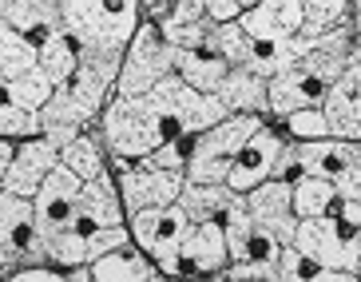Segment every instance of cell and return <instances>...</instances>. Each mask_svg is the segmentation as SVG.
Here are the masks:
<instances>
[{
    "instance_id": "6da1fadb",
    "label": "cell",
    "mask_w": 361,
    "mask_h": 282,
    "mask_svg": "<svg viewBox=\"0 0 361 282\" xmlns=\"http://www.w3.org/2000/svg\"><path fill=\"white\" fill-rule=\"evenodd\" d=\"M99 136H104V147L111 151L116 159H147L151 151H159L163 143H175L179 127L163 119L159 107L151 104L147 95L139 100H111L104 107V119H99Z\"/></svg>"
},
{
    "instance_id": "7a4b0ae2",
    "label": "cell",
    "mask_w": 361,
    "mask_h": 282,
    "mask_svg": "<svg viewBox=\"0 0 361 282\" xmlns=\"http://www.w3.org/2000/svg\"><path fill=\"white\" fill-rule=\"evenodd\" d=\"M60 28L80 44V52L123 56L139 28V4H104V0H64Z\"/></svg>"
},
{
    "instance_id": "3957f363",
    "label": "cell",
    "mask_w": 361,
    "mask_h": 282,
    "mask_svg": "<svg viewBox=\"0 0 361 282\" xmlns=\"http://www.w3.org/2000/svg\"><path fill=\"white\" fill-rule=\"evenodd\" d=\"M262 127L266 124L258 115H231L223 124H214L211 131L195 136L191 151H187L183 179H187V183H199V187H223L226 175H231L234 155H238Z\"/></svg>"
},
{
    "instance_id": "277c9868",
    "label": "cell",
    "mask_w": 361,
    "mask_h": 282,
    "mask_svg": "<svg viewBox=\"0 0 361 282\" xmlns=\"http://www.w3.org/2000/svg\"><path fill=\"white\" fill-rule=\"evenodd\" d=\"M290 247H298L322 271H345L361 278V230L350 227L345 219H338V215L302 219Z\"/></svg>"
},
{
    "instance_id": "5b68a950",
    "label": "cell",
    "mask_w": 361,
    "mask_h": 282,
    "mask_svg": "<svg viewBox=\"0 0 361 282\" xmlns=\"http://www.w3.org/2000/svg\"><path fill=\"white\" fill-rule=\"evenodd\" d=\"M175 60H179V52L163 44L159 28L155 24H139L128 44V52H123V64H119V80H116L119 100L147 95L159 80H167L175 72Z\"/></svg>"
},
{
    "instance_id": "8992f818",
    "label": "cell",
    "mask_w": 361,
    "mask_h": 282,
    "mask_svg": "<svg viewBox=\"0 0 361 282\" xmlns=\"http://www.w3.org/2000/svg\"><path fill=\"white\" fill-rule=\"evenodd\" d=\"M147 100L159 107L163 119H171V124L179 127V136H202V131H211L214 124L231 119V112H226L214 95H199L195 88L183 84L175 72L151 88Z\"/></svg>"
},
{
    "instance_id": "52a82bcc",
    "label": "cell",
    "mask_w": 361,
    "mask_h": 282,
    "mask_svg": "<svg viewBox=\"0 0 361 282\" xmlns=\"http://www.w3.org/2000/svg\"><path fill=\"white\" fill-rule=\"evenodd\" d=\"M187 215L175 207H159V211H139L131 215V242L135 251L143 254L147 262H155L163 274L175 278V262H179V242L187 235Z\"/></svg>"
},
{
    "instance_id": "ba28073f",
    "label": "cell",
    "mask_w": 361,
    "mask_h": 282,
    "mask_svg": "<svg viewBox=\"0 0 361 282\" xmlns=\"http://www.w3.org/2000/svg\"><path fill=\"white\" fill-rule=\"evenodd\" d=\"M80 191H84V183H80L68 168H56L52 175L44 179V187L36 191V199H32V207H36V239L48 242V239H56V235L72 230L75 207H80Z\"/></svg>"
},
{
    "instance_id": "9c48e42d",
    "label": "cell",
    "mask_w": 361,
    "mask_h": 282,
    "mask_svg": "<svg viewBox=\"0 0 361 282\" xmlns=\"http://www.w3.org/2000/svg\"><path fill=\"white\" fill-rule=\"evenodd\" d=\"M183 175H171V171H151V168H123L119 175V203H123V215H139V211H159V207H175L183 195Z\"/></svg>"
},
{
    "instance_id": "30bf717a",
    "label": "cell",
    "mask_w": 361,
    "mask_h": 282,
    "mask_svg": "<svg viewBox=\"0 0 361 282\" xmlns=\"http://www.w3.org/2000/svg\"><path fill=\"white\" fill-rule=\"evenodd\" d=\"M282 136H274L270 127H262L250 143L234 155V163H231V175H226V183L223 187L231 191V195H250L255 187H262V183H270L274 179V168H278V155H282Z\"/></svg>"
},
{
    "instance_id": "8fae6325",
    "label": "cell",
    "mask_w": 361,
    "mask_h": 282,
    "mask_svg": "<svg viewBox=\"0 0 361 282\" xmlns=\"http://www.w3.org/2000/svg\"><path fill=\"white\" fill-rule=\"evenodd\" d=\"M60 168V151H56L48 139H24L16 151H12V163H8V175L0 183V191H8L16 199H28L32 203L36 191L44 187V179Z\"/></svg>"
},
{
    "instance_id": "7c38bea8",
    "label": "cell",
    "mask_w": 361,
    "mask_h": 282,
    "mask_svg": "<svg viewBox=\"0 0 361 282\" xmlns=\"http://www.w3.org/2000/svg\"><path fill=\"white\" fill-rule=\"evenodd\" d=\"M231 266L226 254V235L223 223H191L179 242V262H175V278H191V274H214Z\"/></svg>"
},
{
    "instance_id": "4fadbf2b",
    "label": "cell",
    "mask_w": 361,
    "mask_h": 282,
    "mask_svg": "<svg viewBox=\"0 0 361 282\" xmlns=\"http://www.w3.org/2000/svg\"><path fill=\"white\" fill-rule=\"evenodd\" d=\"M243 207H246V215H250L262 230H270L282 247L294 242L298 219H294V207H290V183L270 179L262 187H255L250 195H243Z\"/></svg>"
},
{
    "instance_id": "5bb4252c",
    "label": "cell",
    "mask_w": 361,
    "mask_h": 282,
    "mask_svg": "<svg viewBox=\"0 0 361 282\" xmlns=\"http://www.w3.org/2000/svg\"><path fill=\"white\" fill-rule=\"evenodd\" d=\"M123 227V203H119V187L107 179V171L80 191V207H75V235H96V230H116Z\"/></svg>"
},
{
    "instance_id": "9a60e30c",
    "label": "cell",
    "mask_w": 361,
    "mask_h": 282,
    "mask_svg": "<svg viewBox=\"0 0 361 282\" xmlns=\"http://www.w3.org/2000/svg\"><path fill=\"white\" fill-rule=\"evenodd\" d=\"M326 95H329V88L322 84V80H314L310 72H302V68L266 80V107H270V115H278V119H286V115H294V112L322 107Z\"/></svg>"
},
{
    "instance_id": "2e32d148",
    "label": "cell",
    "mask_w": 361,
    "mask_h": 282,
    "mask_svg": "<svg viewBox=\"0 0 361 282\" xmlns=\"http://www.w3.org/2000/svg\"><path fill=\"white\" fill-rule=\"evenodd\" d=\"M246 40H294L302 36V0H262L243 12Z\"/></svg>"
},
{
    "instance_id": "e0dca14e",
    "label": "cell",
    "mask_w": 361,
    "mask_h": 282,
    "mask_svg": "<svg viewBox=\"0 0 361 282\" xmlns=\"http://www.w3.org/2000/svg\"><path fill=\"white\" fill-rule=\"evenodd\" d=\"M350 60H353V24H341V28H334V32H326V36L306 44L302 72H310L314 80L334 88L341 80V72L350 68Z\"/></svg>"
},
{
    "instance_id": "ac0fdd59",
    "label": "cell",
    "mask_w": 361,
    "mask_h": 282,
    "mask_svg": "<svg viewBox=\"0 0 361 282\" xmlns=\"http://www.w3.org/2000/svg\"><path fill=\"white\" fill-rule=\"evenodd\" d=\"M32 239H36V207L28 199L0 191V266L28 259Z\"/></svg>"
},
{
    "instance_id": "d6986e66",
    "label": "cell",
    "mask_w": 361,
    "mask_h": 282,
    "mask_svg": "<svg viewBox=\"0 0 361 282\" xmlns=\"http://www.w3.org/2000/svg\"><path fill=\"white\" fill-rule=\"evenodd\" d=\"M298 163V175H314L338 183L345 171L353 168V159L361 155V143H345V139H314V143L290 147Z\"/></svg>"
},
{
    "instance_id": "ffe728a7",
    "label": "cell",
    "mask_w": 361,
    "mask_h": 282,
    "mask_svg": "<svg viewBox=\"0 0 361 282\" xmlns=\"http://www.w3.org/2000/svg\"><path fill=\"white\" fill-rule=\"evenodd\" d=\"M0 24H8L32 48H40L52 32H60V4H52V0H0Z\"/></svg>"
},
{
    "instance_id": "44dd1931",
    "label": "cell",
    "mask_w": 361,
    "mask_h": 282,
    "mask_svg": "<svg viewBox=\"0 0 361 282\" xmlns=\"http://www.w3.org/2000/svg\"><path fill=\"white\" fill-rule=\"evenodd\" d=\"M214 100L231 115H258V119L270 115V107H266V80H258L250 68H231L226 80L219 84V92H214Z\"/></svg>"
},
{
    "instance_id": "7402d4cb",
    "label": "cell",
    "mask_w": 361,
    "mask_h": 282,
    "mask_svg": "<svg viewBox=\"0 0 361 282\" xmlns=\"http://www.w3.org/2000/svg\"><path fill=\"white\" fill-rule=\"evenodd\" d=\"M306 44H310L306 36H294V40H250V60H246V68L258 80H274L282 72H294V68H302Z\"/></svg>"
},
{
    "instance_id": "603a6c76",
    "label": "cell",
    "mask_w": 361,
    "mask_h": 282,
    "mask_svg": "<svg viewBox=\"0 0 361 282\" xmlns=\"http://www.w3.org/2000/svg\"><path fill=\"white\" fill-rule=\"evenodd\" d=\"M84 119H80V112H75V104L68 100L64 88H56V95L44 104L40 112V139H48V143L56 147V151H64L72 139L84 136Z\"/></svg>"
},
{
    "instance_id": "cb8c5ba5",
    "label": "cell",
    "mask_w": 361,
    "mask_h": 282,
    "mask_svg": "<svg viewBox=\"0 0 361 282\" xmlns=\"http://www.w3.org/2000/svg\"><path fill=\"white\" fill-rule=\"evenodd\" d=\"M36 68L44 72V80L52 88H64L75 76V68H80V44H75L64 28L52 32V36L36 48Z\"/></svg>"
},
{
    "instance_id": "d4e9b609",
    "label": "cell",
    "mask_w": 361,
    "mask_h": 282,
    "mask_svg": "<svg viewBox=\"0 0 361 282\" xmlns=\"http://www.w3.org/2000/svg\"><path fill=\"white\" fill-rule=\"evenodd\" d=\"M290 207H294V219H326L338 207V187L329 179H314V175H298L290 183Z\"/></svg>"
},
{
    "instance_id": "484cf974",
    "label": "cell",
    "mask_w": 361,
    "mask_h": 282,
    "mask_svg": "<svg viewBox=\"0 0 361 282\" xmlns=\"http://www.w3.org/2000/svg\"><path fill=\"white\" fill-rule=\"evenodd\" d=\"M226 72H231V64L219 60L214 52H179V60H175V76H179L187 88H195L199 95L219 92Z\"/></svg>"
},
{
    "instance_id": "4316f807",
    "label": "cell",
    "mask_w": 361,
    "mask_h": 282,
    "mask_svg": "<svg viewBox=\"0 0 361 282\" xmlns=\"http://www.w3.org/2000/svg\"><path fill=\"white\" fill-rule=\"evenodd\" d=\"M238 203V195H231L226 187H199V183H183L179 211L187 215V223H223V215Z\"/></svg>"
},
{
    "instance_id": "83f0119b",
    "label": "cell",
    "mask_w": 361,
    "mask_h": 282,
    "mask_svg": "<svg viewBox=\"0 0 361 282\" xmlns=\"http://www.w3.org/2000/svg\"><path fill=\"white\" fill-rule=\"evenodd\" d=\"M87 274L96 282H163L159 274H155V266H151L143 254L135 251V247H123V251L107 254V259L92 262L87 266Z\"/></svg>"
},
{
    "instance_id": "f1b7e54d",
    "label": "cell",
    "mask_w": 361,
    "mask_h": 282,
    "mask_svg": "<svg viewBox=\"0 0 361 282\" xmlns=\"http://www.w3.org/2000/svg\"><path fill=\"white\" fill-rule=\"evenodd\" d=\"M60 168H68L80 183H92V179L104 175V139L96 136H80L60 151Z\"/></svg>"
},
{
    "instance_id": "f546056e",
    "label": "cell",
    "mask_w": 361,
    "mask_h": 282,
    "mask_svg": "<svg viewBox=\"0 0 361 282\" xmlns=\"http://www.w3.org/2000/svg\"><path fill=\"white\" fill-rule=\"evenodd\" d=\"M350 16H353V8L345 0H306L302 4V36L306 40H318L326 32L350 24Z\"/></svg>"
},
{
    "instance_id": "4dcf8cb0",
    "label": "cell",
    "mask_w": 361,
    "mask_h": 282,
    "mask_svg": "<svg viewBox=\"0 0 361 282\" xmlns=\"http://www.w3.org/2000/svg\"><path fill=\"white\" fill-rule=\"evenodd\" d=\"M322 112H326V124H329V139L361 143V100H341V95L329 92Z\"/></svg>"
},
{
    "instance_id": "1f68e13d",
    "label": "cell",
    "mask_w": 361,
    "mask_h": 282,
    "mask_svg": "<svg viewBox=\"0 0 361 282\" xmlns=\"http://www.w3.org/2000/svg\"><path fill=\"white\" fill-rule=\"evenodd\" d=\"M32 68H36V48L24 40L20 32L0 24V72H4V80H20Z\"/></svg>"
},
{
    "instance_id": "d6a6232c",
    "label": "cell",
    "mask_w": 361,
    "mask_h": 282,
    "mask_svg": "<svg viewBox=\"0 0 361 282\" xmlns=\"http://www.w3.org/2000/svg\"><path fill=\"white\" fill-rule=\"evenodd\" d=\"M4 92H8V100H12L16 107H20V112L40 115V112H44V104H48V100L56 95V88L48 84V80H44L40 68H32V72L20 76V80H8V88H4Z\"/></svg>"
},
{
    "instance_id": "836d02e7",
    "label": "cell",
    "mask_w": 361,
    "mask_h": 282,
    "mask_svg": "<svg viewBox=\"0 0 361 282\" xmlns=\"http://www.w3.org/2000/svg\"><path fill=\"white\" fill-rule=\"evenodd\" d=\"M40 136V115L20 112L8 100V92H0V139H36Z\"/></svg>"
},
{
    "instance_id": "e575fe53",
    "label": "cell",
    "mask_w": 361,
    "mask_h": 282,
    "mask_svg": "<svg viewBox=\"0 0 361 282\" xmlns=\"http://www.w3.org/2000/svg\"><path fill=\"white\" fill-rule=\"evenodd\" d=\"M286 131L302 143H314V139H329V124L322 107H310V112H294L286 115Z\"/></svg>"
},
{
    "instance_id": "d590c367",
    "label": "cell",
    "mask_w": 361,
    "mask_h": 282,
    "mask_svg": "<svg viewBox=\"0 0 361 282\" xmlns=\"http://www.w3.org/2000/svg\"><path fill=\"white\" fill-rule=\"evenodd\" d=\"M123 247H131V230L128 227H116V230H96V235H87V266L99 259H107V254L123 251Z\"/></svg>"
},
{
    "instance_id": "8d00e7d4",
    "label": "cell",
    "mask_w": 361,
    "mask_h": 282,
    "mask_svg": "<svg viewBox=\"0 0 361 282\" xmlns=\"http://www.w3.org/2000/svg\"><path fill=\"white\" fill-rule=\"evenodd\" d=\"M318 271L322 266H314L298 247H282V254H278V282H310Z\"/></svg>"
},
{
    "instance_id": "74e56055",
    "label": "cell",
    "mask_w": 361,
    "mask_h": 282,
    "mask_svg": "<svg viewBox=\"0 0 361 282\" xmlns=\"http://www.w3.org/2000/svg\"><path fill=\"white\" fill-rule=\"evenodd\" d=\"M187 151L191 147L183 143V139H175V143H163L159 151H151L147 159H139L143 168L151 171H171V175H183V168H187Z\"/></svg>"
},
{
    "instance_id": "f35d334b",
    "label": "cell",
    "mask_w": 361,
    "mask_h": 282,
    "mask_svg": "<svg viewBox=\"0 0 361 282\" xmlns=\"http://www.w3.org/2000/svg\"><path fill=\"white\" fill-rule=\"evenodd\" d=\"M334 95H341V100H361V56H353L350 68L341 72V80L334 88H329Z\"/></svg>"
},
{
    "instance_id": "ab89813d",
    "label": "cell",
    "mask_w": 361,
    "mask_h": 282,
    "mask_svg": "<svg viewBox=\"0 0 361 282\" xmlns=\"http://www.w3.org/2000/svg\"><path fill=\"white\" fill-rule=\"evenodd\" d=\"M246 8H250V4H234V0H211V4H207V20H211V24H234V20H243Z\"/></svg>"
},
{
    "instance_id": "60d3db41",
    "label": "cell",
    "mask_w": 361,
    "mask_h": 282,
    "mask_svg": "<svg viewBox=\"0 0 361 282\" xmlns=\"http://www.w3.org/2000/svg\"><path fill=\"white\" fill-rule=\"evenodd\" d=\"M334 187H338V199H345V203H361V155L353 159V168L345 171Z\"/></svg>"
},
{
    "instance_id": "b9f144b4",
    "label": "cell",
    "mask_w": 361,
    "mask_h": 282,
    "mask_svg": "<svg viewBox=\"0 0 361 282\" xmlns=\"http://www.w3.org/2000/svg\"><path fill=\"white\" fill-rule=\"evenodd\" d=\"M4 282H68V274H60V271H48V266H24V271L8 274Z\"/></svg>"
},
{
    "instance_id": "7bdbcfd3",
    "label": "cell",
    "mask_w": 361,
    "mask_h": 282,
    "mask_svg": "<svg viewBox=\"0 0 361 282\" xmlns=\"http://www.w3.org/2000/svg\"><path fill=\"white\" fill-rule=\"evenodd\" d=\"M310 282H361L357 274H345V271H318Z\"/></svg>"
},
{
    "instance_id": "ee69618b",
    "label": "cell",
    "mask_w": 361,
    "mask_h": 282,
    "mask_svg": "<svg viewBox=\"0 0 361 282\" xmlns=\"http://www.w3.org/2000/svg\"><path fill=\"white\" fill-rule=\"evenodd\" d=\"M12 151L16 147L8 143V139H0V183H4V175H8V163H12Z\"/></svg>"
},
{
    "instance_id": "f6af8a7d",
    "label": "cell",
    "mask_w": 361,
    "mask_h": 282,
    "mask_svg": "<svg viewBox=\"0 0 361 282\" xmlns=\"http://www.w3.org/2000/svg\"><path fill=\"white\" fill-rule=\"evenodd\" d=\"M4 88H8V80H4V72H0V92H4Z\"/></svg>"
},
{
    "instance_id": "bcb514c9",
    "label": "cell",
    "mask_w": 361,
    "mask_h": 282,
    "mask_svg": "<svg viewBox=\"0 0 361 282\" xmlns=\"http://www.w3.org/2000/svg\"><path fill=\"white\" fill-rule=\"evenodd\" d=\"M353 16H357V24H361V4H357V8H353Z\"/></svg>"
}]
</instances>
